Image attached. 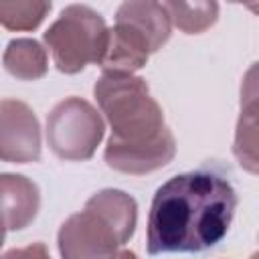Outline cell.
Wrapping results in <instances>:
<instances>
[{
  "instance_id": "7c38bea8",
  "label": "cell",
  "mask_w": 259,
  "mask_h": 259,
  "mask_svg": "<svg viewBox=\"0 0 259 259\" xmlns=\"http://www.w3.org/2000/svg\"><path fill=\"white\" fill-rule=\"evenodd\" d=\"M0 259H51V257L42 243H32L22 249H10L8 253L0 255Z\"/></svg>"
},
{
  "instance_id": "3957f363",
  "label": "cell",
  "mask_w": 259,
  "mask_h": 259,
  "mask_svg": "<svg viewBox=\"0 0 259 259\" xmlns=\"http://www.w3.org/2000/svg\"><path fill=\"white\" fill-rule=\"evenodd\" d=\"M138 204L115 188L95 192L81 212L71 214L59 229L57 243L63 259H113L136 231Z\"/></svg>"
},
{
  "instance_id": "8fae6325",
  "label": "cell",
  "mask_w": 259,
  "mask_h": 259,
  "mask_svg": "<svg viewBox=\"0 0 259 259\" xmlns=\"http://www.w3.org/2000/svg\"><path fill=\"white\" fill-rule=\"evenodd\" d=\"M49 10L51 2L0 0V24L8 30H32L45 20Z\"/></svg>"
},
{
  "instance_id": "7a4b0ae2",
  "label": "cell",
  "mask_w": 259,
  "mask_h": 259,
  "mask_svg": "<svg viewBox=\"0 0 259 259\" xmlns=\"http://www.w3.org/2000/svg\"><path fill=\"white\" fill-rule=\"evenodd\" d=\"M93 95L111 125L103 154L109 168L123 174H148L172 162L176 154L174 136L142 77L103 73Z\"/></svg>"
},
{
  "instance_id": "4fadbf2b",
  "label": "cell",
  "mask_w": 259,
  "mask_h": 259,
  "mask_svg": "<svg viewBox=\"0 0 259 259\" xmlns=\"http://www.w3.org/2000/svg\"><path fill=\"white\" fill-rule=\"evenodd\" d=\"M113 259H138V257H136V253H132V251H119Z\"/></svg>"
},
{
  "instance_id": "52a82bcc",
  "label": "cell",
  "mask_w": 259,
  "mask_h": 259,
  "mask_svg": "<svg viewBox=\"0 0 259 259\" xmlns=\"http://www.w3.org/2000/svg\"><path fill=\"white\" fill-rule=\"evenodd\" d=\"M0 160L28 164L40 160V123L18 99H0Z\"/></svg>"
},
{
  "instance_id": "5bb4252c",
  "label": "cell",
  "mask_w": 259,
  "mask_h": 259,
  "mask_svg": "<svg viewBox=\"0 0 259 259\" xmlns=\"http://www.w3.org/2000/svg\"><path fill=\"white\" fill-rule=\"evenodd\" d=\"M4 233H6V227H4V223H2V219H0V247H2V243H4Z\"/></svg>"
},
{
  "instance_id": "6da1fadb",
  "label": "cell",
  "mask_w": 259,
  "mask_h": 259,
  "mask_svg": "<svg viewBox=\"0 0 259 259\" xmlns=\"http://www.w3.org/2000/svg\"><path fill=\"white\" fill-rule=\"evenodd\" d=\"M237 192L212 172L196 170L172 176L152 200L148 217V253H202L219 245L233 223Z\"/></svg>"
},
{
  "instance_id": "277c9868",
  "label": "cell",
  "mask_w": 259,
  "mask_h": 259,
  "mask_svg": "<svg viewBox=\"0 0 259 259\" xmlns=\"http://www.w3.org/2000/svg\"><path fill=\"white\" fill-rule=\"evenodd\" d=\"M172 34L170 16L160 2H123L117 8L113 28L99 61L103 73H127L142 69L148 57L162 49Z\"/></svg>"
},
{
  "instance_id": "8992f818",
  "label": "cell",
  "mask_w": 259,
  "mask_h": 259,
  "mask_svg": "<svg viewBox=\"0 0 259 259\" xmlns=\"http://www.w3.org/2000/svg\"><path fill=\"white\" fill-rule=\"evenodd\" d=\"M105 123L97 109L81 99L67 97L47 115V142L53 154L65 162L89 160L103 140Z\"/></svg>"
},
{
  "instance_id": "30bf717a",
  "label": "cell",
  "mask_w": 259,
  "mask_h": 259,
  "mask_svg": "<svg viewBox=\"0 0 259 259\" xmlns=\"http://www.w3.org/2000/svg\"><path fill=\"white\" fill-rule=\"evenodd\" d=\"M170 22H174L186 34H200L217 22V2H166L164 4Z\"/></svg>"
},
{
  "instance_id": "5b68a950",
  "label": "cell",
  "mask_w": 259,
  "mask_h": 259,
  "mask_svg": "<svg viewBox=\"0 0 259 259\" xmlns=\"http://www.w3.org/2000/svg\"><path fill=\"white\" fill-rule=\"evenodd\" d=\"M45 42L57 69L75 75L91 63L99 65L107 42V26L103 16L91 6L71 4L47 28Z\"/></svg>"
},
{
  "instance_id": "9c48e42d",
  "label": "cell",
  "mask_w": 259,
  "mask_h": 259,
  "mask_svg": "<svg viewBox=\"0 0 259 259\" xmlns=\"http://www.w3.org/2000/svg\"><path fill=\"white\" fill-rule=\"evenodd\" d=\"M4 69L20 79V81H36L45 77L47 73V51L42 49L40 42L32 38H16L10 40L4 57H2Z\"/></svg>"
},
{
  "instance_id": "ba28073f",
  "label": "cell",
  "mask_w": 259,
  "mask_h": 259,
  "mask_svg": "<svg viewBox=\"0 0 259 259\" xmlns=\"http://www.w3.org/2000/svg\"><path fill=\"white\" fill-rule=\"evenodd\" d=\"M40 208L38 186L22 174H0V219L8 231L28 227Z\"/></svg>"
}]
</instances>
